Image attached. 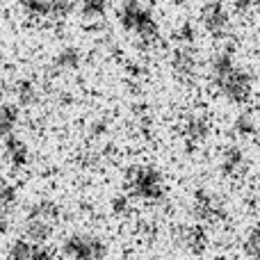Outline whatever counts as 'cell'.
Masks as SVG:
<instances>
[{"label": "cell", "instance_id": "obj_1", "mask_svg": "<svg viewBox=\"0 0 260 260\" xmlns=\"http://www.w3.org/2000/svg\"><path fill=\"white\" fill-rule=\"evenodd\" d=\"M203 16H206L203 21H206V25L210 27V30H217V27H221L226 23V14H224V9H221L219 5H208Z\"/></svg>", "mask_w": 260, "mask_h": 260}, {"label": "cell", "instance_id": "obj_2", "mask_svg": "<svg viewBox=\"0 0 260 260\" xmlns=\"http://www.w3.org/2000/svg\"><path fill=\"white\" fill-rule=\"evenodd\" d=\"M108 7V0H82V12L96 16V14H103Z\"/></svg>", "mask_w": 260, "mask_h": 260}, {"label": "cell", "instance_id": "obj_3", "mask_svg": "<svg viewBox=\"0 0 260 260\" xmlns=\"http://www.w3.org/2000/svg\"><path fill=\"white\" fill-rule=\"evenodd\" d=\"M251 3H253V0H235L238 9H247V7H251Z\"/></svg>", "mask_w": 260, "mask_h": 260}]
</instances>
